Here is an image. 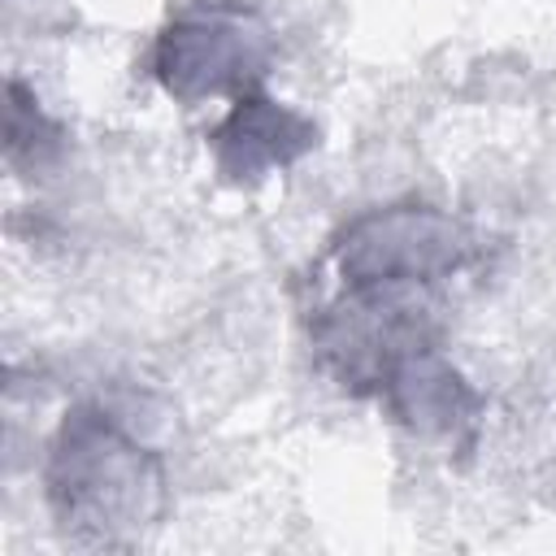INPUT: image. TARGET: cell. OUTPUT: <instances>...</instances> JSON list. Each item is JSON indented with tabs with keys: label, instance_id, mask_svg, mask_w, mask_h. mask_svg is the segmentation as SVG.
I'll return each instance as SVG.
<instances>
[{
	"label": "cell",
	"instance_id": "cell-1",
	"mask_svg": "<svg viewBox=\"0 0 556 556\" xmlns=\"http://www.w3.org/2000/svg\"><path fill=\"white\" fill-rule=\"evenodd\" d=\"M56 530L83 547H135L169 513V469L109 404H74L43 460Z\"/></svg>",
	"mask_w": 556,
	"mask_h": 556
},
{
	"label": "cell",
	"instance_id": "cell-2",
	"mask_svg": "<svg viewBox=\"0 0 556 556\" xmlns=\"http://www.w3.org/2000/svg\"><path fill=\"white\" fill-rule=\"evenodd\" d=\"M478 248L482 243L473 226L456 213L404 200L352 217L330 239V265L343 291L408 295L469 269L478 261Z\"/></svg>",
	"mask_w": 556,
	"mask_h": 556
},
{
	"label": "cell",
	"instance_id": "cell-3",
	"mask_svg": "<svg viewBox=\"0 0 556 556\" xmlns=\"http://www.w3.org/2000/svg\"><path fill=\"white\" fill-rule=\"evenodd\" d=\"M274 52L278 39L256 9L239 0H195L156 30L148 70L165 96L195 104L261 87Z\"/></svg>",
	"mask_w": 556,
	"mask_h": 556
},
{
	"label": "cell",
	"instance_id": "cell-4",
	"mask_svg": "<svg viewBox=\"0 0 556 556\" xmlns=\"http://www.w3.org/2000/svg\"><path fill=\"white\" fill-rule=\"evenodd\" d=\"M382 408L395 426H404L417 439L447 443L456 452H469L478 443V426L486 413V395L443 356L434 334H421L404 343L374 382Z\"/></svg>",
	"mask_w": 556,
	"mask_h": 556
},
{
	"label": "cell",
	"instance_id": "cell-5",
	"mask_svg": "<svg viewBox=\"0 0 556 556\" xmlns=\"http://www.w3.org/2000/svg\"><path fill=\"white\" fill-rule=\"evenodd\" d=\"M321 143V130L308 113L265 96L261 87L235 96L226 117L208 130L213 169L230 187H256L261 178L291 169Z\"/></svg>",
	"mask_w": 556,
	"mask_h": 556
},
{
	"label": "cell",
	"instance_id": "cell-6",
	"mask_svg": "<svg viewBox=\"0 0 556 556\" xmlns=\"http://www.w3.org/2000/svg\"><path fill=\"white\" fill-rule=\"evenodd\" d=\"M65 152V130L52 122L35 91L22 78H9V117H4V156L22 174H43Z\"/></svg>",
	"mask_w": 556,
	"mask_h": 556
}]
</instances>
